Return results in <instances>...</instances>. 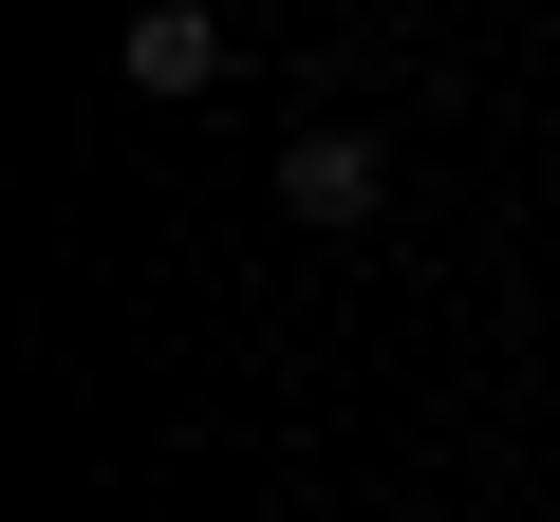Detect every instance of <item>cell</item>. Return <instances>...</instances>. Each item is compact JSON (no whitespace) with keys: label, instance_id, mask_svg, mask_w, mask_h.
I'll list each match as a JSON object with an SVG mask.
<instances>
[{"label":"cell","instance_id":"obj_2","mask_svg":"<svg viewBox=\"0 0 560 522\" xmlns=\"http://www.w3.org/2000/svg\"><path fill=\"white\" fill-rule=\"evenodd\" d=\"M224 0H131V38H113V75L150 94V112H187V94H224Z\"/></svg>","mask_w":560,"mask_h":522},{"label":"cell","instance_id":"obj_1","mask_svg":"<svg viewBox=\"0 0 560 522\" xmlns=\"http://www.w3.org/2000/svg\"><path fill=\"white\" fill-rule=\"evenodd\" d=\"M280 224L374 242V224H393V150H374V131H300V150H280Z\"/></svg>","mask_w":560,"mask_h":522}]
</instances>
